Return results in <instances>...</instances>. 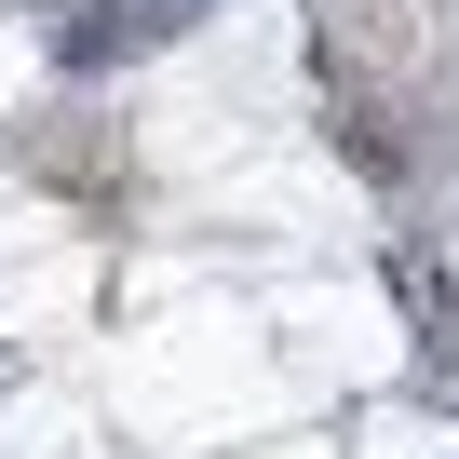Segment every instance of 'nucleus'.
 <instances>
[{"mask_svg": "<svg viewBox=\"0 0 459 459\" xmlns=\"http://www.w3.org/2000/svg\"><path fill=\"white\" fill-rule=\"evenodd\" d=\"M189 14H203V0H122V28H108V41H95V55H122V41H176V28H189Z\"/></svg>", "mask_w": 459, "mask_h": 459, "instance_id": "f257e3e1", "label": "nucleus"}]
</instances>
